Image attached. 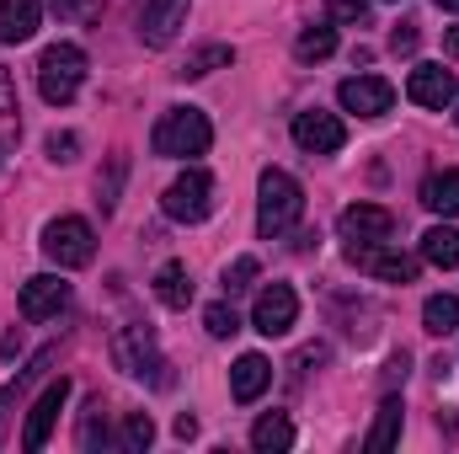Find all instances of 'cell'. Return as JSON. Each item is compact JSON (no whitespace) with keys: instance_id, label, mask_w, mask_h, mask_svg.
I'll list each match as a JSON object with an SVG mask.
<instances>
[{"instance_id":"f35d334b","label":"cell","mask_w":459,"mask_h":454,"mask_svg":"<svg viewBox=\"0 0 459 454\" xmlns=\"http://www.w3.org/2000/svg\"><path fill=\"white\" fill-rule=\"evenodd\" d=\"M433 5H438V11H459V0H433Z\"/></svg>"},{"instance_id":"cb8c5ba5","label":"cell","mask_w":459,"mask_h":454,"mask_svg":"<svg viewBox=\"0 0 459 454\" xmlns=\"http://www.w3.org/2000/svg\"><path fill=\"white\" fill-rule=\"evenodd\" d=\"M422 257L433 267H459V230L455 225H433L422 235Z\"/></svg>"},{"instance_id":"4dcf8cb0","label":"cell","mask_w":459,"mask_h":454,"mask_svg":"<svg viewBox=\"0 0 459 454\" xmlns=\"http://www.w3.org/2000/svg\"><path fill=\"white\" fill-rule=\"evenodd\" d=\"M75 150H81V139H75V134H48V161L70 166V161H75Z\"/></svg>"},{"instance_id":"44dd1931","label":"cell","mask_w":459,"mask_h":454,"mask_svg":"<svg viewBox=\"0 0 459 454\" xmlns=\"http://www.w3.org/2000/svg\"><path fill=\"white\" fill-rule=\"evenodd\" d=\"M251 450H262V454H283V450H294V423L283 417V412H267L256 428H251Z\"/></svg>"},{"instance_id":"d6986e66","label":"cell","mask_w":459,"mask_h":454,"mask_svg":"<svg viewBox=\"0 0 459 454\" xmlns=\"http://www.w3.org/2000/svg\"><path fill=\"white\" fill-rule=\"evenodd\" d=\"M155 300H160L166 310H187V305H193V278H187L182 262H166V267L155 273Z\"/></svg>"},{"instance_id":"83f0119b","label":"cell","mask_w":459,"mask_h":454,"mask_svg":"<svg viewBox=\"0 0 459 454\" xmlns=\"http://www.w3.org/2000/svg\"><path fill=\"white\" fill-rule=\"evenodd\" d=\"M256 273H262V262H256V257H235V262L225 267V294L251 289V284H256Z\"/></svg>"},{"instance_id":"52a82bcc","label":"cell","mask_w":459,"mask_h":454,"mask_svg":"<svg viewBox=\"0 0 459 454\" xmlns=\"http://www.w3.org/2000/svg\"><path fill=\"white\" fill-rule=\"evenodd\" d=\"M347 262L374 273V278H385V284H411L417 278V257L390 251L385 240H347Z\"/></svg>"},{"instance_id":"74e56055","label":"cell","mask_w":459,"mask_h":454,"mask_svg":"<svg viewBox=\"0 0 459 454\" xmlns=\"http://www.w3.org/2000/svg\"><path fill=\"white\" fill-rule=\"evenodd\" d=\"M444 48H449V59H459V27H449V32H444Z\"/></svg>"},{"instance_id":"3957f363","label":"cell","mask_w":459,"mask_h":454,"mask_svg":"<svg viewBox=\"0 0 459 454\" xmlns=\"http://www.w3.org/2000/svg\"><path fill=\"white\" fill-rule=\"evenodd\" d=\"M81 81H86V54L75 43L43 48V59H38V92H43L48 108H70L75 92H81Z\"/></svg>"},{"instance_id":"8d00e7d4","label":"cell","mask_w":459,"mask_h":454,"mask_svg":"<svg viewBox=\"0 0 459 454\" xmlns=\"http://www.w3.org/2000/svg\"><path fill=\"white\" fill-rule=\"evenodd\" d=\"M0 353H5V358H16V353H22V332H5V342H0Z\"/></svg>"},{"instance_id":"d590c367","label":"cell","mask_w":459,"mask_h":454,"mask_svg":"<svg viewBox=\"0 0 459 454\" xmlns=\"http://www.w3.org/2000/svg\"><path fill=\"white\" fill-rule=\"evenodd\" d=\"M177 439H198V417L182 412V417H177Z\"/></svg>"},{"instance_id":"6da1fadb","label":"cell","mask_w":459,"mask_h":454,"mask_svg":"<svg viewBox=\"0 0 459 454\" xmlns=\"http://www.w3.org/2000/svg\"><path fill=\"white\" fill-rule=\"evenodd\" d=\"M256 235L262 240H273V235H289V230L299 225V214H305V193H299V182L283 171V166H267L262 171V182H256Z\"/></svg>"},{"instance_id":"8fae6325","label":"cell","mask_w":459,"mask_h":454,"mask_svg":"<svg viewBox=\"0 0 459 454\" xmlns=\"http://www.w3.org/2000/svg\"><path fill=\"white\" fill-rule=\"evenodd\" d=\"M65 305H70V284L59 273H38L22 284V316L27 321H54Z\"/></svg>"},{"instance_id":"d4e9b609","label":"cell","mask_w":459,"mask_h":454,"mask_svg":"<svg viewBox=\"0 0 459 454\" xmlns=\"http://www.w3.org/2000/svg\"><path fill=\"white\" fill-rule=\"evenodd\" d=\"M422 327H428L433 337L459 332V294H433V300L422 305Z\"/></svg>"},{"instance_id":"f1b7e54d","label":"cell","mask_w":459,"mask_h":454,"mask_svg":"<svg viewBox=\"0 0 459 454\" xmlns=\"http://www.w3.org/2000/svg\"><path fill=\"white\" fill-rule=\"evenodd\" d=\"M204 327H209V337H235V332H240V316H235V305L220 300V305L204 310Z\"/></svg>"},{"instance_id":"ac0fdd59","label":"cell","mask_w":459,"mask_h":454,"mask_svg":"<svg viewBox=\"0 0 459 454\" xmlns=\"http://www.w3.org/2000/svg\"><path fill=\"white\" fill-rule=\"evenodd\" d=\"M422 204H428L433 214L455 220V214H459V166H449V171H433V177L422 182Z\"/></svg>"},{"instance_id":"e575fe53","label":"cell","mask_w":459,"mask_h":454,"mask_svg":"<svg viewBox=\"0 0 459 454\" xmlns=\"http://www.w3.org/2000/svg\"><path fill=\"white\" fill-rule=\"evenodd\" d=\"M59 16H91V0H54Z\"/></svg>"},{"instance_id":"5bb4252c","label":"cell","mask_w":459,"mask_h":454,"mask_svg":"<svg viewBox=\"0 0 459 454\" xmlns=\"http://www.w3.org/2000/svg\"><path fill=\"white\" fill-rule=\"evenodd\" d=\"M406 97H411L417 108L444 113V108L455 102V70H444V65H417V70L406 75Z\"/></svg>"},{"instance_id":"4316f807","label":"cell","mask_w":459,"mask_h":454,"mask_svg":"<svg viewBox=\"0 0 459 454\" xmlns=\"http://www.w3.org/2000/svg\"><path fill=\"white\" fill-rule=\"evenodd\" d=\"M150 439H155V423H150V412H128L123 417V428H117V450H150Z\"/></svg>"},{"instance_id":"f546056e","label":"cell","mask_w":459,"mask_h":454,"mask_svg":"<svg viewBox=\"0 0 459 454\" xmlns=\"http://www.w3.org/2000/svg\"><path fill=\"white\" fill-rule=\"evenodd\" d=\"M123 177H128V161L123 155H113V171H108V182H97V204L113 214L117 209V188H123Z\"/></svg>"},{"instance_id":"ba28073f","label":"cell","mask_w":459,"mask_h":454,"mask_svg":"<svg viewBox=\"0 0 459 454\" xmlns=\"http://www.w3.org/2000/svg\"><path fill=\"white\" fill-rule=\"evenodd\" d=\"M294 321H299V294L289 284H267L251 305V327L262 337H283V332H294Z\"/></svg>"},{"instance_id":"603a6c76","label":"cell","mask_w":459,"mask_h":454,"mask_svg":"<svg viewBox=\"0 0 459 454\" xmlns=\"http://www.w3.org/2000/svg\"><path fill=\"white\" fill-rule=\"evenodd\" d=\"M332 54H337V27H326V22H316L294 38V59H305V65H321Z\"/></svg>"},{"instance_id":"484cf974","label":"cell","mask_w":459,"mask_h":454,"mask_svg":"<svg viewBox=\"0 0 459 454\" xmlns=\"http://www.w3.org/2000/svg\"><path fill=\"white\" fill-rule=\"evenodd\" d=\"M48 363H54V347H43V353H38V358H32L27 369H22V380H16V390H27L32 380H43V369H48ZM16 390H11V385L0 390V439H5V417H11V406H16Z\"/></svg>"},{"instance_id":"9c48e42d","label":"cell","mask_w":459,"mask_h":454,"mask_svg":"<svg viewBox=\"0 0 459 454\" xmlns=\"http://www.w3.org/2000/svg\"><path fill=\"white\" fill-rule=\"evenodd\" d=\"M337 102L358 118H385L395 108V86L385 75H347L342 86H337Z\"/></svg>"},{"instance_id":"5b68a950","label":"cell","mask_w":459,"mask_h":454,"mask_svg":"<svg viewBox=\"0 0 459 454\" xmlns=\"http://www.w3.org/2000/svg\"><path fill=\"white\" fill-rule=\"evenodd\" d=\"M43 257H48L54 267H86V262L97 257V235H91L86 220H75V214L48 220V225H43Z\"/></svg>"},{"instance_id":"e0dca14e","label":"cell","mask_w":459,"mask_h":454,"mask_svg":"<svg viewBox=\"0 0 459 454\" xmlns=\"http://www.w3.org/2000/svg\"><path fill=\"white\" fill-rule=\"evenodd\" d=\"M43 22V0H0V43H27Z\"/></svg>"},{"instance_id":"836d02e7","label":"cell","mask_w":459,"mask_h":454,"mask_svg":"<svg viewBox=\"0 0 459 454\" xmlns=\"http://www.w3.org/2000/svg\"><path fill=\"white\" fill-rule=\"evenodd\" d=\"M390 48H395V54H411V48H417V22H401V27L390 32Z\"/></svg>"},{"instance_id":"d6a6232c","label":"cell","mask_w":459,"mask_h":454,"mask_svg":"<svg viewBox=\"0 0 459 454\" xmlns=\"http://www.w3.org/2000/svg\"><path fill=\"white\" fill-rule=\"evenodd\" d=\"M326 5H332L337 22H363L368 16V0H326Z\"/></svg>"},{"instance_id":"ffe728a7","label":"cell","mask_w":459,"mask_h":454,"mask_svg":"<svg viewBox=\"0 0 459 454\" xmlns=\"http://www.w3.org/2000/svg\"><path fill=\"white\" fill-rule=\"evenodd\" d=\"M235 65V48L230 43H204V48H193L187 59H182V81H204V75H214V70H230Z\"/></svg>"},{"instance_id":"9a60e30c","label":"cell","mask_w":459,"mask_h":454,"mask_svg":"<svg viewBox=\"0 0 459 454\" xmlns=\"http://www.w3.org/2000/svg\"><path fill=\"white\" fill-rule=\"evenodd\" d=\"M337 230H342V240H390L395 235V214L379 209V204H347Z\"/></svg>"},{"instance_id":"7c38bea8","label":"cell","mask_w":459,"mask_h":454,"mask_svg":"<svg viewBox=\"0 0 459 454\" xmlns=\"http://www.w3.org/2000/svg\"><path fill=\"white\" fill-rule=\"evenodd\" d=\"M187 5H193V0H144V11H139V38H144L150 48H166V43L187 27Z\"/></svg>"},{"instance_id":"8992f818","label":"cell","mask_w":459,"mask_h":454,"mask_svg":"<svg viewBox=\"0 0 459 454\" xmlns=\"http://www.w3.org/2000/svg\"><path fill=\"white\" fill-rule=\"evenodd\" d=\"M113 363L123 374H155V369H166L160 358H155V337H150V327H139V321H128V327H117L113 332ZM155 385H171L166 374H155Z\"/></svg>"},{"instance_id":"4fadbf2b","label":"cell","mask_w":459,"mask_h":454,"mask_svg":"<svg viewBox=\"0 0 459 454\" xmlns=\"http://www.w3.org/2000/svg\"><path fill=\"white\" fill-rule=\"evenodd\" d=\"M65 401H70V380H54V385L32 401V417H27V428H22V450L38 454L43 444H48V433H54V423H59Z\"/></svg>"},{"instance_id":"1f68e13d","label":"cell","mask_w":459,"mask_h":454,"mask_svg":"<svg viewBox=\"0 0 459 454\" xmlns=\"http://www.w3.org/2000/svg\"><path fill=\"white\" fill-rule=\"evenodd\" d=\"M16 113H22L16 108V81H11V70H0V123H11Z\"/></svg>"},{"instance_id":"7402d4cb","label":"cell","mask_w":459,"mask_h":454,"mask_svg":"<svg viewBox=\"0 0 459 454\" xmlns=\"http://www.w3.org/2000/svg\"><path fill=\"white\" fill-rule=\"evenodd\" d=\"M401 423H406V406L395 401V396H385V406H379V417H374V433L363 439L374 454H385V450H395V439H401Z\"/></svg>"},{"instance_id":"2e32d148","label":"cell","mask_w":459,"mask_h":454,"mask_svg":"<svg viewBox=\"0 0 459 454\" xmlns=\"http://www.w3.org/2000/svg\"><path fill=\"white\" fill-rule=\"evenodd\" d=\"M267 385H273V363H267L262 353H240L235 369H230V396L246 406V401H256Z\"/></svg>"},{"instance_id":"7a4b0ae2","label":"cell","mask_w":459,"mask_h":454,"mask_svg":"<svg viewBox=\"0 0 459 454\" xmlns=\"http://www.w3.org/2000/svg\"><path fill=\"white\" fill-rule=\"evenodd\" d=\"M150 144L166 161H187V155H204L214 144V128H209V118L198 113V108H171V113H160Z\"/></svg>"},{"instance_id":"277c9868","label":"cell","mask_w":459,"mask_h":454,"mask_svg":"<svg viewBox=\"0 0 459 454\" xmlns=\"http://www.w3.org/2000/svg\"><path fill=\"white\" fill-rule=\"evenodd\" d=\"M160 209H166V220H177V225H198V220H209V209H214V177H209L204 166H187V171L166 188Z\"/></svg>"},{"instance_id":"30bf717a","label":"cell","mask_w":459,"mask_h":454,"mask_svg":"<svg viewBox=\"0 0 459 454\" xmlns=\"http://www.w3.org/2000/svg\"><path fill=\"white\" fill-rule=\"evenodd\" d=\"M294 144L310 150V155H337L347 144V128L337 113H321V108H305L294 113Z\"/></svg>"}]
</instances>
